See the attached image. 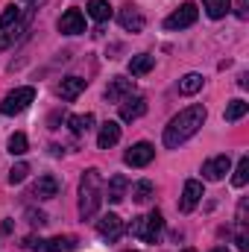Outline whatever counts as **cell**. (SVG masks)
<instances>
[{"mask_svg": "<svg viewBox=\"0 0 249 252\" xmlns=\"http://www.w3.org/2000/svg\"><path fill=\"white\" fill-rule=\"evenodd\" d=\"M211 252H229V247H214Z\"/></svg>", "mask_w": 249, "mask_h": 252, "instance_id": "836d02e7", "label": "cell"}, {"mask_svg": "<svg viewBox=\"0 0 249 252\" xmlns=\"http://www.w3.org/2000/svg\"><path fill=\"white\" fill-rule=\"evenodd\" d=\"M202 6H205V15H208V18L220 21V18H226V15H229L232 0H202Z\"/></svg>", "mask_w": 249, "mask_h": 252, "instance_id": "7402d4cb", "label": "cell"}, {"mask_svg": "<svg viewBox=\"0 0 249 252\" xmlns=\"http://www.w3.org/2000/svg\"><path fill=\"white\" fill-rule=\"evenodd\" d=\"M199 199H202V182L187 179L185 190H182V199H179V211H182V214H190V211L199 205Z\"/></svg>", "mask_w": 249, "mask_h": 252, "instance_id": "4fadbf2b", "label": "cell"}, {"mask_svg": "<svg viewBox=\"0 0 249 252\" xmlns=\"http://www.w3.org/2000/svg\"><path fill=\"white\" fill-rule=\"evenodd\" d=\"M27 217H30L32 226H44V223H47V214H44V211H27Z\"/></svg>", "mask_w": 249, "mask_h": 252, "instance_id": "f546056e", "label": "cell"}, {"mask_svg": "<svg viewBox=\"0 0 249 252\" xmlns=\"http://www.w3.org/2000/svg\"><path fill=\"white\" fill-rule=\"evenodd\" d=\"M59 32H64V35H82L85 32V15L79 9H67L59 18Z\"/></svg>", "mask_w": 249, "mask_h": 252, "instance_id": "7c38bea8", "label": "cell"}, {"mask_svg": "<svg viewBox=\"0 0 249 252\" xmlns=\"http://www.w3.org/2000/svg\"><path fill=\"white\" fill-rule=\"evenodd\" d=\"M118 21H121V27H124L126 32H141L147 27V18H144V12L138 6H124L118 12Z\"/></svg>", "mask_w": 249, "mask_h": 252, "instance_id": "8fae6325", "label": "cell"}, {"mask_svg": "<svg viewBox=\"0 0 249 252\" xmlns=\"http://www.w3.org/2000/svg\"><path fill=\"white\" fill-rule=\"evenodd\" d=\"M85 85H88V79H82V76H67V79H62V85H59V94H62V100H76V97L85 91Z\"/></svg>", "mask_w": 249, "mask_h": 252, "instance_id": "ac0fdd59", "label": "cell"}, {"mask_svg": "<svg viewBox=\"0 0 249 252\" xmlns=\"http://www.w3.org/2000/svg\"><path fill=\"white\" fill-rule=\"evenodd\" d=\"M156 158V147L150 144V141H138V144H132L129 150H126L124 161L129 167H147L150 161Z\"/></svg>", "mask_w": 249, "mask_h": 252, "instance_id": "8992f818", "label": "cell"}, {"mask_svg": "<svg viewBox=\"0 0 249 252\" xmlns=\"http://www.w3.org/2000/svg\"><path fill=\"white\" fill-rule=\"evenodd\" d=\"M153 193H156V185H153L150 179H141V182H135V188H132V199H135L138 205H144V202L153 199Z\"/></svg>", "mask_w": 249, "mask_h": 252, "instance_id": "603a6c76", "label": "cell"}, {"mask_svg": "<svg viewBox=\"0 0 249 252\" xmlns=\"http://www.w3.org/2000/svg\"><path fill=\"white\" fill-rule=\"evenodd\" d=\"M97 235H100L103 241L115 244V241L124 235V220H121L118 214H103V217L97 220Z\"/></svg>", "mask_w": 249, "mask_h": 252, "instance_id": "ba28073f", "label": "cell"}, {"mask_svg": "<svg viewBox=\"0 0 249 252\" xmlns=\"http://www.w3.org/2000/svg\"><path fill=\"white\" fill-rule=\"evenodd\" d=\"M67 126L73 135H85L91 126H94V115H70L67 118Z\"/></svg>", "mask_w": 249, "mask_h": 252, "instance_id": "cb8c5ba5", "label": "cell"}, {"mask_svg": "<svg viewBox=\"0 0 249 252\" xmlns=\"http://www.w3.org/2000/svg\"><path fill=\"white\" fill-rule=\"evenodd\" d=\"M247 112H249L247 100H232V103L226 106V115H223V118H226V124H235V121H241Z\"/></svg>", "mask_w": 249, "mask_h": 252, "instance_id": "d4e9b609", "label": "cell"}, {"mask_svg": "<svg viewBox=\"0 0 249 252\" xmlns=\"http://www.w3.org/2000/svg\"><path fill=\"white\" fill-rule=\"evenodd\" d=\"M27 176H30V164H27V161H18V164L9 170V182H12V185H21Z\"/></svg>", "mask_w": 249, "mask_h": 252, "instance_id": "f1b7e54d", "label": "cell"}, {"mask_svg": "<svg viewBox=\"0 0 249 252\" xmlns=\"http://www.w3.org/2000/svg\"><path fill=\"white\" fill-rule=\"evenodd\" d=\"M202 85H205L202 73H185V76L179 79V94H185V97H193L196 91H202Z\"/></svg>", "mask_w": 249, "mask_h": 252, "instance_id": "d6986e66", "label": "cell"}, {"mask_svg": "<svg viewBox=\"0 0 249 252\" xmlns=\"http://www.w3.org/2000/svg\"><path fill=\"white\" fill-rule=\"evenodd\" d=\"M249 182V158L244 156L241 161H238V167H235V176H232V185L235 188H244Z\"/></svg>", "mask_w": 249, "mask_h": 252, "instance_id": "4316f807", "label": "cell"}, {"mask_svg": "<svg viewBox=\"0 0 249 252\" xmlns=\"http://www.w3.org/2000/svg\"><path fill=\"white\" fill-rule=\"evenodd\" d=\"M76 250V238L73 235H56V238H47V241H38L32 252H73Z\"/></svg>", "mask_w": 249, "mask_h": 252, "instance_id": "30bf717a", "label": "cell"}, {"mask_svg": "<svg viewBox=\"0 0 249 252\" xmlns=\"http://www.w3.org/2000/svg\"><path fill=\"white\" fill-rule=\"evenodd\" d=\"M229 170H232V158H229V156H214V158H208V161L202 164V176H205L208 182H220Z\"/></svg>", "mask_w": 249, "mask_h": 252, "instance_id": "9c48e42d", "label": "cell"}, {"mask_svg": "<svg viewBox=\"0 0 249 252\" xmlns=\"http://www.w3.org/2000/svg\"><path fill=\"white\" fill-rule=\"evenodd\" d=\"M18 21H21V9L12 3V6H6V12L0 15V30H9V27L18 24Z\"/></svg>", "mask_w": 249, "mask_h": 252, "instance_id": "83f0119b", "label": "cell"}, {"mask_svg": "<svg viewBox=\"0 0 249 252\" xmlns=\"http://www.w3.org/2000/svg\"><path fill=\"white\" fill-rule=\"evenodd\" d=\"M235 241H238V250H244V252L249 250V235H247V229H244V226H241V232H238V238H235Z\"/></svg>", "mask_w": 249, "mask_h": 252, "instance_id": "4dcf8cb0", "label": "cell"}, {"mask_svg": "<svg viewBox=\"0 0 249 252\" xmlns=\"http://www.w3.org/2000/svg\"><path fill=\"white\" fill-rule=\"evenodd\" d=\"M129 252H135V250H129Z\"/></svg>", "mask_w": 249, "mask_h": 252, "instance_id": "d590c367", "label": "cell"}, {"mask_svg": "<svg viewBox=\"0 0 249 252\" xmlns=\"http://www.w3.org/2000/svg\"><path fill=\"white\" fill-rule=\"evenodd\" d=\"M100 202H103V176L97 167H91L82 173V182H79V217L91 220L100 211Z\"/></svg>", "mask_w": 249, "mask_h": 252, "instance_id": "7a4b0ae2", "label": "cell"}, {"mask_svg": "<svg viewBox=\"0 0 249 252\" xmlns=\"http://www.w3.org/2000/svg\"><path fill=\"white\" fill-rule=\"evenodd\" d=\"M161 232H164V217H161V211H150L147 217H135L132 226H129V235H135V238H141V241H147V244H158Z\"/></svg>", "mask_w": 249, "mask_h": 252, "instance_id": "3957f363", "label": "cell"}, {"mask_svg": "<svg viewBox=\"0 0 249 252\" xmlns=\"http://www.w3.org/2000/svg\"><path fill=\"white\" fill-rule=\"evenodd\" d=\"M129 94H132V79H126V76H112L109 79V85H106V100L109 103H121Z\"/></svg>", "mask_w": 249, "mask_h": 252, "instance_id": "9a60e30c", "label": "cell"}, {"mask_svg": "<svg viewBox=\"0 0 249 252\" xmlns=\"http://www.w3.org/2000/svg\"><path fill=\"white\" fill-rule=\"evenodd\" d=\"M182 252H196V250H190V247H187V250H182Z\"/></svg>", "mask_w": 249, "mask_h": 252, "instance_id": "e575fe53", "label": "cell"}, {"mask_svg": "<svg viewBox=\"0 0 249 252\" xmlns=\"http://www.w3.org/2000/svg\"><path fill=\"white\" fill-rule=\"evenodd\" d=\"M32 100H35V88H30V85H24V88H15V91H9V94L3 97V103H0V112H3L6 118H15V115L27 112Z\"/></svg>", "mask_w": 249, "mask_h": 252, "instance_id": "277c9868", "label": "cell"}, {"mask_svg": "<svg viewBox=\"0 0 249 252\" xmlns=\"http://www.w3.org/2000/svg\"><path fill=\"white\" fill-rule=\"evenodd\" d=\"M118 106H121V121H126V124H132V121H138V118L147 115V100L141 94H129Z\"/></svg>", "mask_w": 249, "mask_h": 252, "instance_id": "52a82bcc", "label": "cell"}, {"mask_svg": "<svg viewBox=\"0 0 249 252\" xmlns=\"http://www.w3.org/2000/svg\"><path fill=\"white\" fill-rule=\"evenodd\" d=\"M196 18H199L196 3H182L176 12H170V15L164 18V30H185V27H193Z\"/></svg>", "mask_w": 249, "mask_h": 252, "instance_id": "5b68a950", "label": "cell"}, {"mask_svg": "<svg viewBox=\"0 0 249 252\" xmlns=\"http://www.w3.org/2000/svg\"><path fill=\"white\" fill-rule=\"evenodd\" d=\"M238 18H247V0L238 3Z\"/></svg>", "mask_w": 249, "mask_h": 252, "instance_id": "1f68e13d", "label": "cell"}, {"mask_svg": "<svg viewBox=\"0 0 249 252\" xmlns=\"http://www.w3.org/2000/svg\"><path fill=\"white\" fill-rule=\"evenodd\" d=\"M205 118H208L205 106H187V109H182L170 124L164 126V147H170V150L182 147L187 138H193L199 132V126L205 124Z\"/></svg>", "mask_w": 249, "mask_h": 252, "instance_id": "6da1fadb", "label": "cell"}, {"mask_svg": "<svg viewBox=\"0 0 249 252\" xmlns=\"http://www.w3.org/2000/svg\"><path fill=\"white\" fill-rule=\"evenodd\" d=\"M9 44H12V41H9V35H6V38H0V50H6Z\"/></svg>", "mask_w": 249, "mask_h": 252, "instance_id": "d6a6232c", "label": "cell"}, {"mask_svg": "<svg viewBox=\"0 0 249 252\" xmlns=\"http://www.w3.org/2000/svg\"><path fill=\"white\" fill-rule=\"evenodd\" d=\"M126 190H129V179H126L124 173H115L112 179H109V185H103V199H109V202H124Z\"/></svg>", "mask_w": 249, "mask_h": 252, "instance_id": "5bb4252c", "label": "cell"}, {"mask_svg": "<svg viewBox=\"0 0 249 252\" xmlns=\"http://www.w3.org/2000/svg\"><path fill=\"white\" fill-rule=\"evenodd\" d=\"M88 15L97 21V24H106L112 18V3L109 0H88Z\"/></svg>", "mask_w": 249, "mask_h": 252, "instance_id": "44dd1931", "label": "cell"}, {"mask_svg": "<svg viewBox=\"0 0 249 252\" xmlns=\"http://www.w3.org/2000/svg\"><path fill=\"white\" fill-rule=\"evenodd\" d=\"M6 150H9L12 156H24V153L30 150V141H27V135H24V132H15V135L9 138V144H6Z\"/></svg>", "mask_w": 249, "mask_h": 252, "instance_id": "484cf974", "label": "cell"}, {"mask_svg": "<svg viewBox=\"0 0 249 252\" xmlns=\"http://www.w3.org/2000/svg\"><path fill=\"white\" fill-rule=\"evenodd\" d=\"M153 64H156V59H153L150 53H138V56L129 59V73H132V76H144V73L153 70Z\"/></svg>", "mask_w": 249, "mask_h": 252, "instance_id": "ffe728a7", "label": "cell"}, {"mask_svg": "<svg viewBox=\"0 0 249 252\" xmlns=\"http://www.w3.org/2000/svg\"><path fill=\"white\" fill-rule=\"evenodd\" d=\"M118 141H121V126L115 124V121H106V124L100 126L97 147H100V150H109V147H115Z\"/></svg>", "mask_w": 249, "mask_h": 252, "instance_id": "e0dca14e", "label": "cell"}, {"mask_svg": "<svg viewBox=\"0 0 249 252\" xmlns=\"http://www.w3.org/2000/svg\"><path fill=\"white\" fill-rule=\"evenodd\" d=\"M32 196L35 199H53V196H59V179L56 176H38V182L32 185Z\"/></svg>", "mask_w": 249, "mask_h": 252, "instance_id": "2e32d148", "label": "cell"}]
</instances>
